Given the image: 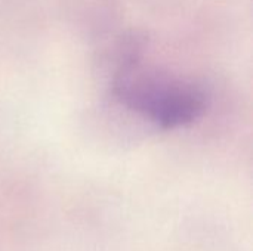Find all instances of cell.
<instances>
[{"label":"cell","instance_id":"obj_1","mask_svg":"<svg viewBox=\"0 0 253 251\" xmlns=\"http://www.w3.org/2000/svg\"><path fill=\"white\" fill-rule=\"evenodd\" d=\"M113 93L125 107L166 130L188 126L206 111V95L197 84L145 68L135 55L120 65Z\"/></svg>","mask_w":253,"mask_h":251}]
</instances>
